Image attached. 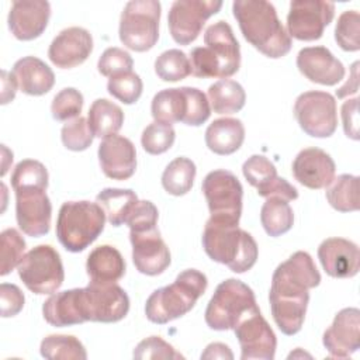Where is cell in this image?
I'll use <instances>...</instances> for the list:
<instances>
[{
  "label": "cell",
  "mask_w": 360,
  "mask_h": 360,
  "mask_svg": "<svg viewBox=\"0 0 360 360\" xmlns=\"http://www.w3.org/2000/svg\"><path fill=\"white\" fill-rule=\"evenodd\" d=\"M159 212L152 201L139 200L127 219L129 232H143L158 228Z\"/></svg>",
  "instance_id": "c3c4849f"
},
{
  "label": "cell",
  "mask_w": 360,
  "mask_h": 360,
  "mask_svg": "<svg viewBox=\"0 0 360 360\" xmlns=\"http://www.w3.org/2000/svg\"><path fill=\"white\" fill-rule=\"evenodd\" d=\"M93 132L84 117H77L62 127L60 139L66 149L73 152L86 150L93 143Z\"/></svg>",
  "instance_id": "ee69618b"
},
{
  "label": "cell",
  "mask_w": 360,
  "mask_h": 360,
  "mask_svg": "<svg viewBox=\"0 0 360 360\" xmlns=\"http://www.w3.org/2000/svg\"><path fill=\"white\" fill-rule=\"evenodd\" d=\"M318 259L325 273L333 278H350L359 273V246L345 238H328L318 248Z\"/></svg>",
  "instance_id": "cb8c5ba5"
},
{
  "label": "cell",
  "mask_w": 360,
  "mask_h": 360,
  "mask_svg": "<svg viewBox=\"0 0 360 360\" xmlns=\"http://www.w3.org/2000/svg\"><path fill=\"white\" fill-rule=\"evenodd\" d=\"M98 162L103 173L112 180H127L136 170L134 143L121 135H110L98 145Z\"/></svg>",
  "instance_id": "603a6c76"
},
{
  "label": "cell",
  "mask_w": 360,
  "mask_h": 360,
  "mask_svg": "<svg viewBox=\"0 0 360 360\" xmlns=\"http://www.w3.org/2000/svg\"><path fill=\"white\" fill-rule=\"evenodd\" d=\"M24 294L15 284L1 283L0 285V312L3 318L15 316L24 307Z\"/></svg>",
  "instance_id": "681fc988"
},
{
  "label": "cell",
  "mask_w": 360,
  "mask_h": 360,
  "mask_svg": "<svg viewBox=\"0 0 360 360\" xmlns=\"http://www.w3.org/2000/svg\"><path fill=\"white\" fill-rule=\"evenodd\" d=\"M326 200L332 208L339 212H353L360 207L359 177L353 174H340L326 187Z\"/></svg>",
  "instance_id": "e575fe53"
},
{
  "label": "cell",
  "mask_w": 360,
  "mask_h": 360,
  "mask_svg": "<svg viewBox=\"0 0 360 360\" xmlns=\"http://www.w3.org/2000/svg\"><path fill=\"white\" fill-rule=\"evenodd\" d=\"M260 222L269 236L277 238L288 232L294 225V211L281 197H269L260 210Z\"/></svg>",
  "instance_id": "836d02e7"
},
{
  "label": "cell",
  "mask_w": 360,
  "mask_h": 360,
  "mask_svg": "<svg viewBox=\"0 0 360 360\" xmlns=\"http://www.w3.org/2000/svg\"><path fill=\"white\" fill-rule=\"evenodd\" d=\"M83 108V94L75 87H65L52 100L51 112L56 121H69L80 117Z\"/></svg>",
  "instance_id": "f6af8a7d"
},
{
  "label": "cell",
  "mask_w": 360,
  "mask_h": 360,
  "mask_svg": "<svg viewBox=\"0 0 360 360\" xmlns=\"http://www.w3.org/2000/svg\"><path fill=\"white\" fill-rule=\"evenodd\" d=\"M201 190L210 208L208 222L225 226L239 225L243 188L232 172L225 169L210 172L202 180Z\"/></svg>",
  "instance_id": "9c48e42d"
},
{
  "label": "cell",
  "mask_w": 360,
  "mask_h": 360,
  "mask_svg": "<svg viewBox=\"0 0 360 360\" xmlns=\"http://www.w3.org/2000/svg\"><path fill=\"white\" fill-rule=\"evenodd\" d=\"M232 13L245 39L264 56L278 59L290 52L291 38L271 3L266 0H236L232 3Z\"/></svg>",
  "instance_id": "7a4b0ae2"
},
{
  "label": "cell",
  "mask_w": 360,
  "mask_h": 360,
  "mask_svg": "<svg viewBox=\"0 0 360 360\" xmlns=\"http://www.w3.org/2000/svg\"><path fill=\"white\" fill-rule=\"evenodd\" d=\"M79 311L84 322H118L129 311V298L117 283H89L79 288Z\"/></svg>",
  "instance_id": "7c38bea8"
},
{
  "label": "cell",
  "mask_w": 360,
  "mask_h": 360,
  "mask_svg": "<svg viewBox=\"0 0 360 360\" xmlns=\"http://www.w3.org/2000/svg\"><path fill=\"white\" fill-rule=\"evenodd\" d=\"M89 127L94 136L107 138L117 134L124 124V112L120 105L107 98H97L89 108Z\"/></svg>",
  "instance_id": "1f68e13d"
},
{
  "label": "cell",
  "mask_w": 360,
  "mask_h": 360,
  "mask_svg": "<svg viewBox=\"0 0 360 360\" xmlns=\"http://www.w3.org/2000/svg\"><path fill=\"white\" fill-rule=\"evenodd\" d=\"M297 68L309 82L335 86L345 77L343 63L325 46H307L297 55Z\"/></svg>",
  "instance_id": "484cf974"
},
{
  "label": "cell",
  "mask_w": 360,
  "mask_h": 360,
  "mask_svg": "<svg viewBox=\"0 0 360 360\" xmlns=\"http://www.w3.org/2000/svg\"><path fill=\"white\" fill-rule=\"evenodd\" d=\"M25 240L14 228H7L0 235V274L7 276L24 257Z\"/></svg>",
  "instance_id": "f35d334b"
},
{
  "label": "cell",
  "mask_w": 360,
  "mask_h": 360,
  "mask_svg": "<svg viewBox=\"0 0 360 360\" xmlns=\"http://www.w3.org/2000/svg\"><path fill=\"white\" fill-rule=\"evenodd\" d=\"M335 4L322 0H294L287 14V32L298 41H315L332 22Z\"/></svg>",
  "instance_id": "9a60e30c"
},
{
  "label": "cell",
  "mask_w": 360,
  "mask_h": 360,
  "mask_svg": "<svg viewBox=\"0 0 360 360\" xmlns=\"http://www.w3.org/2000/svg\"><path fill=\"white\" fill-rule=\"evenodd\" d=\"M195 173L194 162L186 156H179L166 166L162 174V186L172 195H184L191 190Z\"/></svg>",
  "instance_id": "d590c367"
},
{
  "label": "cell",
  "mask_w": 360,
  "mask_h": 360,
  "mask_svg": "<svg viewBox=\"0 0 360 360\" xmlns=\"http://www.w3.org/2000/svg\"><path fill=\"white\" fill-rule=\"evenodd\" d=\"M107 90L118 101L124 104H134L142 94L143 83L139 75L131 70L111 76L107 83Z\"/></svg>",
  "instance_id": "ab89813d"
},
{
  "label": "cell",
  "mask_w": 360,
  "mask_h": 360,
  "mask_svg": "<svg viewBox=\"0 0 360 360\" xmlns=\"http://www.w3.org/2000/svg\"><path fill=\"white\" fill-rule=\"evenodd\" d=\"M176 139V132L172 125L162 122H150L141 135V143L149 155H160L169 150Z\"/></svg>",
  "instance_id": "7bdbcfd3"
},
{
  "label": "cell",
  "mask_w": 360,
  "mask_h": 360,
  "mask_svg": "<svg viewBox=\"0 0 360 360\" xmlns=\"http://www.w3.org/2000/svg\"><path fill=\"white\" fill-rule=\"evenodd\" d=\"M255 311L259 307L252 288L240 280L228 278L217 285L205 309V323L214 330H229Z\"/></svg>",
  "instance_id": "ba28073f"
},
{
  "label": "cell",
  "mask_w": 360,
  "mask_h": 360,
  "mask_svg": "<svg viewBox=\"0 0 360 360\" xmlns=\"http://www.w3.org/2000/svg\"><path fill=\"white\" fill-rule=\"evenodd\" d=\"M155 72L163 82H179L191 75L188 56L180 49L162 52L155 60Z\"/></svg>",
  "instance_id": "74e56055"
},
{
  "label": "cell",
  "mask_w": 360,
  "mask_h": 360,
  "mask_svg": "<svg viewBox=\"0 0 360 360\" xmlns=\"http://www.w3.org/2000/svg\"><path fill=\"white\" fill-rule=\"evenodd\" d=\"M201 359H229L232 360L233 359V354L231 352V349L224 345V343H219V342H215V343H210L205 350L201 353Z\"/></svg>",
  "instance_id": "db71d44e"
},
{
  "label": "cell",
  "mask_w": 360,
  "mask_h": 360,
  "mask_svg": "<svg viewBox=\"0 0 360 360\" xmlns=\"http://www.w3.org/2000/svg\"><path fill=\"white\" fill-rule=\"evenodd\" d=\"M201 240L211 260L228 266L235 273L250 270L259 256L256 240L239 226L217 225L207 221Z\"/></svg>",
  "instance_id": "5b68a950"
},
{
  "label": "cell",
  "mask_w": 360,
  "mask_h": 360,
  "mask_svg": "<svg viewBox=\"0 0 360 360\" xmlns=\"http://www.w3.org/2000/svg\"><path fill=\"white\" fill-rule=\"evenodd\" d=\"M41 356L48 360H86L83 343L72 335H48L39 346Z\"/></svg>",
  "instance_id": "8d00e7d4"
},
{
  "label": "cell",
  "mask_w": 360,
  "mask_h": 360,
  "mask_svg": "<svg viewBox=\"0 0 360 360\" xmlns=\"http://www.w3.org/2000/svg\"><path fill=\"white\" fill-rule=\"evenodd\" d=\"M235 336L240 345L242 360H273L277 347V339L259 311L243 318L235 328Z\"/></svg>",
  "instance_id": "e0dca14e"
},
{
  "label": "cell",
  "mask_w": 360,
  "mask_h": 360,
  "mask_svg": "<svg viewBox=\"0 0 360 360\" xmlns=\"http://www.w3.org/2000/svg\"><path fill=\"white\" fill-rule=\"evenodd\" d=\"M134 359L145 360V359H183V356L176 352V349L165 342L160 336H149L141 340L134 349Z\"/></svg>",
  "instance_id": "7dc6e473"
},
{
  "label": "cell",
  "mask_w": 360,
  "mask_h": 360,
  "mask_svg": "<svg viewBox=\"0 0 360 360\" xmlns=\"http://www.w3.org/2000/svg\"><path fill=\"white\" fill-rule=\"evenodd\" d=\"M18 89L28 96L46 94L55 84V73L37 56H24L13 66Z\"/></svg>",
  "instance_id": "4316f807"
},
{
  "label": "cell",
  "mask_w": 360,
  "mask_h": 360,
  "mask_svg": "<svg viewBox=\"0 0 360 360\" xmlns=\"http://www.w3.org/2000/svg\"><path fill=\"white\" fill-rule=\"evenodd\" d=\"M105 219V212L97 202L66 201L56 219L58 240L72 253L83 252L100 236Z\"/></svg>",
  "instance_id": "8992f818"
},
{
  "label": "cell",
  "mask_w": 360,
  "mask_h": 360,
  "mask_svg": "<svg viewBox=\"0 0 360 360\" xmlns=\"http://www.w3.org/2000/svg\"><path fill=\"white\" fill-rule=\"evenodd\" d=\"M86 270L90 283H117L125 274V260L114 246L101 245L94 248L87 256Z\"/></svg>",
  "instance_id": "83f0119b"
},
{
  "label": "cell",
  "mask_w": 360,
  "mask_h": 360,
  "mask_svg": "<svg viewBox=\"0 0 360 360\" xmlns=\"http://www.w3.org/2000/svg\"><path fill=\"white\" fill-rule=\"evenodd\" d=\"M207 285L208 280L204 273L195 269L181 271L170 285L158 288L148 297L146 318L153 323L165 325L186 315L205 292Z\"/></svg>",
  "instance_id": "277c9868"
},
{
  "label": "cell",
  "mask_w": 360,
  "mask_h": 360,
  "mask_svg": "<svg viewBox=\"0 0 360 360\" xmlns=\"http://www.w3.org/2000/svg\"><path fill=\"white\" fill-rule=\"evenodd\" d=\"M357 89H359V62H354L350 68L349 80L336 90V97L345 98V97H349L350 94H356Z\"/></svg>",
  "instance_id": "816d5d0a"
},
{
  "label": "cell",
  "mask_w": 360,
  "mask_h": 360,
  "mask_svg": "<svg viewBox=\"0 0 360 360\" xmlns=\"http://www.w3.org/2000/svg\"><path fill=\"white\" fill-rule=\"evenodd\" d=\"M138 201V195L129 188L108 187L101 190L96 197V202L103 208L107 221L112 226L125 224Z\"/></svg>",
  "instance_id": "4dcf8cb0"
},
{
  "label": "cell",
  "mask_w": 360,
  "mask_h": 360,
  "mask_svg": "<svg viewBox=\"0 0 360 360\" xmlns=\"http://www.w3.org/2000/svg\"><path fill=\"white\" fill-rule=\"evenodd\" d=\"M51 4L45 0H15L8 11V30L20 41H32L46 28Z\"/></svg>",
  "instance_id": "7402d4cb"
},
{
  "label": "cell",
  "mask_w": 360,
  "mask_h": 360,
  "mask_svg": "<svg viewBox=\"0 0 360 360\" xmlns=\"http://www.w3.org/2000/svg\"><path fill=\"white\" fill-rule=\"evenodd\" d=\"M129 240L132 245V262L139 273L158 276L169 267L172 262L170 252L158 228L129 232Z\"/></svg>",
  "instance_id": "ffe728a7"
},
{
  "label": "cell",
  "mask_w": 360,
  "mask_h": 360,
  "mask_svg": "<svg viewBox=\"0 0 360 360\" xmlns=\"http://www.w3.org/2000/svg\"><path fill=\"white\" fill-rule=\"evenodd\" d=\"M48 170L34 159H24L17 163L11 174L13 190L21 187H44L48 188Z\"/></svg>",
  "instance_id": "60d3db41"
},
{
  "label": "cell",
  "mask_w": 360,
  "mask_h": 360,
  "mask_svg": "<svg viewBox=\"0 0 360 360\" xmlns=\"http://www.w3.org/2000/svg\"><path fill=\"white\" fill-rule=\"evenodd\" d=\"M93 51V37L82 27L62 30L51 42L49 60L59 69H72L82 65Z\"/></svg>",
  "instance_id": "44dd1931"
},
{
  "label": "cell",
  "mask_w": 360,
  "mask_h": 360,
  "mask_svg": "<svg viewBox=\"0 0 360 360\" xmlns=\"http://www.w3.org/2000/svg\"><path fill=\"white\" fill-rule=\"evenodd\" d=\"M335 41L347 52L360 49V14L356 10L343 11L335 27Z\"/></svg>",
  "instance_id": "b9f144b4"
},
{
  "label": "cell",
  "mask_w": 360,
  "mask_h": 360,
  "mask_svg": "<svg viewBox=\"0 0 360 360\" xmlns=\"http://www.w3.org/2000/svg\"><path fill=\"white\" fill-rule=\"evenodd\" d=\"M150 112L156 122L200 127L210 118L211 107L208 97L200 89L183 86L158 91L153 96Z\"/></svg>",
  "instance_id": "52a82bcc"
},
{
  "label": "cell",
  "mask_w": 360,
  "mask_h": 360,
  "mask_svg": "<svg viewBox=\"0 0 360 360\" xmlns=\"http://www.w3.org/2000/svg\"><path fill=\"white\" fill-rule=\"evenodd\" d=\"M1 104L10 103L17 91V82L13 76V73H8L7 70H1Z\"/></svg>",
  "instance_id": "f5cc1de1"
},
{
  "label": "cell",
  "mask_w": 360,
  "mask_h": 360,
  "mask_svg": "<svg viewBox=\"0 0 360 360\" xmlns=\"http://www.w3.org/2000/svg\"><path fill=\"white\" fill-rule=\"evenodd\" d=\"M132 66V56L127 51L117 46L107 48L97 62L98 72L105 77H111L124 72H131Z\"/></svg>",
  "instance_id": "bcb514c9"
},
{
  "label": "cell",
  "mask_w": 360,
  "mask_h": 360,
  "mask_svg": "<svg viewBox=\"0 0 360 360\" xmlns=\"http://www.w3.org/2000/svg\"><path fill=\"white\" fill-rule=\"evenodd\" d=\"M294 115L300 128L314 138H329L338 127L336 100L326 91L301 93L294 103Z\"/></svg>",
  "instance_id": "4fadbf2b"
},
{
  "label": "cell",
  "mask_w": 360,
  "mask_h": 360,
  "mask_svg": "<svg viewBox=\"0 0 360 360\" xmlns=\"http://www.w3.org/2000/svg\"><path fill=\"white\" fill-rule=\"evenodd\" d=\"M42 315L49 325L56 328L83 323L79 311V288L51 294L42 305Z\"/></svg>",
  "instance_id": "f546056e"
},
{
  "label": "cell",
  "mask_w": 360,
  "mask_h": 360,
  "mask_svg": "<svg viewBox=\"0 0 360 360\" xmlns=\"http://www.w3.org/2000/svg\"><path fill=\"white\" fill-rule=\"evenodd\" d=\"M322 343L330 357L346 359L356 353L360 347V311L353 307L340 309L323 332Z\"/></svg>",
  "instance_id": "ac0fdd59"
},
{
  "label": "cell",
  "mask_w": 360,
  "mask_h": 360,
  "mask_svg": "<svg viewBox=\"0 0 360 360\" xmlns=\"http://www.w3.org/2000/svg\"><path fill=\"white\" fill-rule=\"evenodd\" d=\"M343 131L347 138L359 139V98H349L340 108Z\"/></svg>",
  "instance_id": "f907efd6"
},
{
  "label": "cell",
  "mask_w": 360,
  "mask_h": 360,
  "mask_svg": "<svg viewBox=\"0 0 360 360\" xmlns=\"http://www.w3.org/2000/svg\"><path fill=\"white\" fill-rule=\"evenodd\" d=\"M205 46H195L190 52L191 75L202 79H228L240 66V48L226 21L211 24L204 32Z\"/></svg>",
  "instance_id": "3957f363"
},
{
  "label": "cell",
  "mask_w": 360,
  "mask_h": 360,
  "mask_svg": "<svg viewBox=\"0 0 360 360\" xmlns=\"http://www.w3.org/2000/svg\"><path fill=\"white\" fill-rule=\"evenodd\" d=\"M15 193V218L22 233L39 238L49 232L52 204L44 187H21Z\"/></svg>",
  "instance_id": "2e32d148"
},
{
  "label": "cell",
  "mask_w": 360,
  "mask_h": 360,
  "mask_svg": "<svg viewBox=\"0 0 360 360\" xmlns=\"http://www.w3.org/2000/svg\"><path fill=\"white\" fill-rule=\"evenodd\" d=\"M336 165L329 153L319 148L302 149L292 162L295 180L311 190L326 188L335 179Z\"/></svg>",
  "instance_id": "d4e9b609"
},
{
  "label": "cell",
  "mask_w": 360,
  "mask_h": 360,
  "mask_svg": "<svg viewBox=\"0 0 360 360\" xmlns=\"http://www.w3.org/2000/svg\"><path fill=\"white\" fill-rule=\"evenodd\" d=\"M319 283L321 274L307 252L298 250L276 267L269 301L273 319L284 335L292 336L301 330L309 301L308 290Z\"/></svg>",
  "instance_id": "6da1fadb"
},
{
  "label": "cell",
  "mask_w": 360,
  "mask_h": 360,
  "mask_svg": "<svg viewBox=\"0 0 360 360\" xmlns=\"http://www.w3.org/2000/svg\"><path fill=\"white\" fill-rule=\"evenodd\" d=\"M208 101L214 112L233 114L243 108L246 93L238 82L221 79L208 87Z\"/></svg>",
  "instance_id": "d6a6232c"
},
{
  "label": "cell",
  "mask_w": 360,
  "mask_h": 360,
  "mask_svg": "<svg viewBox=\"0 0 360 360\" xmlns=\"http://www.w3.org/2000/svg\"><path fill=\"white\" fill-rule=\"evenodd\" d=\"M24 285L34 294H53L65 280L59 253L51 245H38L28 250L17 266Z\"/></svg>",
  "instance_id": "8fae6325"
},
{
  "label": "cell",
  "mask_w": 360,
  "mask_h": 360,
  "mask_svg": "<svg viewBox=\"0 0 360 360\" xmlns=\"http://www.w3.org/2000/svg\"><path fill=\"white\" fill-rule=\"evenodd\" d=\"M162 6L156 0H131L120 18V41L131 51L146 52L159 39Z\"/></svg>",
  "instance_id": "30bf717a"
},
{
  "label": "cell",
  "mask_w": 360,
  "mask_h": 360,
  "mask_svg": "<svg viewBox=\"0 0 360 360\" xmlns=\"http://www.w3.org/2000/svg\"><path fill=\"white\" fill-rule=\"evenodd\" d=\"M248 183L253 186L260 197H281L287 201L298 198L297 188L277 174L276 166L263 155L250 156L242 166Z\"/></svg>",
  "instance_id": "d6986e66"
},
{
  "label": "cell",
  "mask_w": 360,
  "mask_h": 360,
  "mask_svg": "<svg viewBox=\"0 0 360 360\" xmlns=\"http://www.w3.org/2000/svg\"><path fill=\"white\" fill-rule=\"evenodd\" d=\"M222 7L219 0H176L167 15L172 38L180 45H188L197 39L207 20Z\"/></svg>",
  "instance_id": "5bb4252c"
},
{
  "label": "cell",
  "mask_w": 360,
  "mask_h": 360,
  "mask_svg": "<svg viewBox=\"0 0 360 360\" xmlns=\"http://www.w3.org/2000/svg\"><path fill=\"white\" fill-rule=\"evenodd\" d=\"M245 141V127L238 118L214 120L205 131L207 148L221 156L235 153Z\"/></svg>",
  "instance_id": "f1b7e54d"
}]
</instances>
